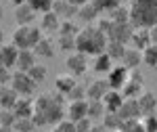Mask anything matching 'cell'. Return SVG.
Instances as JSON below:
<instances>
[{"label":"cell","mask_w":157,"mask_h":132,"mask_svg":"<svg viewBox=\"0 0 157 132\" xmlns=\"http://www.w3.org/2000/svg\"><path fill=\"white\" fill-rule=\"evenodd\" d=\"M92 128H94V124H92L90 118H84V120L75 122V132H92Z\"/></svg>","instance_id":"42"},{"label":"cell","mask_w":157,"mask_h":132,"mask_svg":"<svg viewBox=\"0 0 157 132\" xmlns=\"http://www.w3.org/2000/svg\"><path fill=\"white\" fill-rule=\"evenodd\" d=\"M134 6H157V0H132Z\"/></svg>","instance_id":"45"},{"label":"cell","mask_w":157,"mask_h":132,"mask_svg":"<svg viewBox=\"0 0 157 132\" xmlns=\"http://www.w3.org/2000/svg\"><path fill=\"white\" fill-rule=\"evenodd\" d=\"M101 6L98 4H94L92 0H88L86 4H82V6H78V19H82L86 25L94 23V21H98L101 19Z\"/></svg>","instance_id":"10"},{"label":"cell","mask_w":157,"mask_h":132,"mask_svg":"<svg viewBox=\"0 0 157 132\" xmlns=\"http://www.w3.org/2000/svg\"><path fill=\"white\" fill-rule=\"evenodd\" d=\"M34 128H36V124L32 118H17L15 126H13V130H19V132H34Z\"/></svg>","instance_id":"37"},{"label":"cell","mask_w":157,"mask_h":132,"mask_svg":"<svg viewBox=\"0 0 157 132\" xmlns=\"http://www.w3.org/2000/svg\"><path fill=\"white\" fill-rule=\"evenodd\" d=\"M105 113H107V109H105V103L103 101H88V118L92 122L103 120Z\"/></svg>","instance_id":"30"},{"label":"cell","mask_w":157,"mask_h":132,"mask_svg":"<svg viewBox=\"0 0 157 132\" xmlns=\"http://www.w3.org/2000/svg\"><path fill=\"white\" fill-rule=\"evenodd\" d=\"M13 111H15L17 118H32L34 111H36L34 99H32V96H19L17 103H15V107H13Z\"/></svg>","instance_id":"14"},{"label":"cell","mask_w":157,"mask_h":132,"mask_svg":"<svg viewBox=\"0 0 157 132\" xmlns=\"http://www.w3.org/2000/svg\"><path fill=\"white\" fill-rule=\"evenodd\" d=\"M132 34H134L132 21H126V23H115L113 21L111 29L107 32V38L109 40H115V42H121V44H128L132 40Z\"/></svg>","instance_id":"7"},{"label":"cell","mask_w":157,"mask_h":132,"mask_svg":"<svg viewBox=\"0 0 157 132\" xmlns=\"http://www.w3.org/2000/svg\"><path fill=\"white\" fill-rule=\"evenodd\" d=\"M113 65H115V61L111 59L107 52H101V55H97V57H94L92 69H94L97 73H109L111 69H113Z\"/></svg>","instance_id":"25"},{"label":"cell","mask_w":157,"mask_h":132,"mask_svg":"<svg viewBox=\"0 0 157 132\" xmlns=\"http://www.w3.org/2000/svg\"><path fill=\"white\" fill-rule=\"evenodd\" d=\"M109 19L115 21V23H126V21H130V9L117 4V6H113L109 11Z\"/></svg>","instance_id":"29"},{"label":"cell","mask_w":157,"mask_h":132,"mask_svg":"<svg viewBox=\"0 0 157 132\" xmlns=\"http://www.w3.org/2000/svg\"><path fill=\"white\" fill-rule=\"evenodd\" d=\"M143 63H147L149 67H155L157 65V44H149L143 50Z\"/></svg>","instance_id":"33"},{"label":"cell","mask_w":157,"mask_h":132,"mask_svg":"<svg viewBox=\"0 0 157 132\" xmlns=\"http://www.w3.org/2000/svg\"><path fill=\"white\" fill-rule=\"evenodd\" d=\"M75 84H78V82H75V76H71V73H61V76L55 78V90L63 92L65 96L69 95V90H71Z\"/></svg>","instance_id":"24"},{"label":"cell","mask_w":157,"mask_h":132,"mask_svg":"<svg viewBox=\"0 0 157 132\" xmlns=\"http://www.w3.org/2000/svg\"><path fill=\"white\" fill-rule=\"evenodd\" d=\"M117 132H124V130H117Z\"/></svg>","instance_id":"56"},{"label":"cell","mask_w":157,"mask_h":132,"mask_svg":"<svg viewBox=\"0 0 157 132\" xmlns=\"http://www.w3.org/2000/svg\"><path fill=\"white\" fill-rule=\"evenodd\" d=\"M34 50H36V55L40 59H52V57H55V44H52V40L46 38V36L34 46Z\"/></svg>","instance_id":"26"},{"label":"cell","mask_w":157,"mask_h":132,"mask_svg":"<svg viewBox=\"0 0 157 132\" xmlns=\"http://www.w3.org/2000/svg\"><path fill=\"white\" fill-rule=\"evenodd\" d=\"M2 17H4V9H2V4H0V21H2Z\"/></svg>","instance_id":"52"},{"label":"cell","mask_w":157,"mask_h":132,"mask_svg":"<svg viewBox=\"0 0 157 132\" xmlns=\"http://www.w3.org/2000/svg\"><path fill=\"white\" fill-rule=\"evenodd\" d=\"M59 50H63V52H75L78 50V42H75V36H59Z\"/></svg>","instance_id":"32"},{"label":"cell","mask_w":157,"mask_h":132,"mask_svg":"<svg viewBox=\"0 0 157 132\" xmlns=\"http://www.w3.org/2000/svg\"><path fill=\"white\" fill-rule=\"evenodd\" d=\"M52 11L57 13L61 19H73V17H78V6L71 4V2H67V0H55Z\"/></svg>","instance_id":"18"},{"label":"cell","mask_w":157,"mask_h":132,"mask_svg":"<svg viewBox=\"0 0 157 132\" xmlns=\"http://www.w3.org/2000/svg\"><path fill=\"white\" fill-rule=\"evenodd\" d=\"M117 113L121 115V120H138L143 118V111H140V105H138V99H124L121 107L117 109Z\"/></svg>","instance_id":"11"},{"label":"cell","mask_w":157,"mask_h":132,"mask_svg":"<svg viewBox=\"0 0 157 132\" xmlns=\"http://www.w3.org/2000/svg\"><path fill=\"white\" fill-rule=\"evenodd\" d=\"M111 88L107 82V78H97L86 86V96L88 101H103V96L107 95V90Z\"/></svg>","instance_id":"9"},{"label":"cell","mask_w":157,"mask_h":132,"mask_svg":"<svg viewBox=\"0 0 157 132\" xmlns=\"http://www.w3.org/2000/svg\"><path fill=\"white\" fill-rule=\"evenodd\" d=\"M11 132H19V130H11Z\"/></svg>","instance_id":"55"},{"label":"cell","mask_w":157,"mask_h":132,"mask_svg":"<svg viewBox=\"0 0 157 132\" xmlns=\"http://www.w3.org/2000/svg\"><path fill=\"white\" fill-rule=\"evenodd\" d=\"M130 21L134 27H153L157 23V6H130Z\"/></svg>","instance_id":"3"},{"label":"cell","mask_w":157,"mask_h":132,"mask_svg":"<svg viewBox=\"0 0 157 132\" xmlns=\"http://www.w3.org/2000/svg\"><path fill=\"white\" fill-rule=\"evenodd\" d=\"M120 2H121V0H120Z\"/></svg>","instance_id":"57"},{"label":"cell","mask_w":157,"mask_h":132,"mask_svg":"<svg viewBox=\"0 0 157 132\" xmlns=\"http://www.w3.org/2000/svg\"><path fill=\"white\" fill-rule=\"evenodd\" d=\"M65 67H67V72L71 73V76H84L86 69H88V55L84 52H80V50H75V52H69L67 55V59H65Z\"/></svg>","instance_id":"6"},{"label":"cell","mask_w":157,"mask_h":132,"mask_svg":"<svg viewBox=\"0 0 157 132\" xmlns=\"http://www.w3.org/2000/svg\"><path fill=\"white\" fill-rule=\"evenodd\" d=\"M132 46L138 48V50H145L149 44H153L151 40V29L149 27H134V34H132Z\"/></svg>","instance_id":"16"},{"label":"cell","mask_w":157,"mask_h":132,"mask_svg":"<svg viewBox=\"0 0 157 132\" xmlns=\"http://www.w3.org/2000/svg\"><path fill=\"white\" fill-rule=\"evenodd\" d=\"M151 29V40H153V44H157V23L153 27H149Z\"/></svg>","instance_id":"46"},{"label":"cell","mask_w":157,"mask_h":132,"mask_svg":"<svg viewBox=\"0 0 157 132\" xmlns=\"http://www.w3.org/2000/svg\"><path fill=\"white\" fill-rule=\"evenodd\" d=\"M19 50L21 48L13 42H2V57H4V65L6 67H17V59H19Z\"/></svg>","instance_id":"23"},{"label":"cell","mask_w":157,"mask_h":132,"mask_svg":"<svg viewBox=\"0 0 157 132\" xmlns=\"http://www.w3.org/2000/svg\"><path fill=\"white\" fill-rule=\"evenodd\" d=\"M52 132H75V122L65 118V120H61L59 124L52 126Z\"/></svg>","instance_id":"40"},{"label":"cell","mask_w":157,"mask_h":132,"mask_svg":"<svg viewBox=\"0 0 157 132\" xmlns=\"http://www.w3.org/2000/svg\"><path fill=\"white\" fill-rule=\"evenodd\" d=\"M27 73H29V76L36 80L38 84H40V82H44V80H46V76H48V69H46V65H42V63H36V65H34V67H32V69H29Z\"/></svg>","instance_id":"35"},{"label":"cell","mask_w":157,"mask_h":132,"mask_svg":"<svg viewBox=\"0 0 157 132\" xmlns=\"http://www.w3.org/2000/svg\"><path fill=\"white\" fill-rule=\"evenodd\" d=\"M82 99H88V96H86V86L75 84L71 90H69V95H67V101H82Z\"/></svg>","instance_id":"39"},{"label":"cell","mask_w":157,"mask_h":132,"mask_svg":"<svg viewBox=\"0 0 157 132\" xmlns=\"http://www.w3.org/2000/svg\"><path fill=\"white\" fill-rule=\"evenodd\" d=\"M17 99H19V95H17V90L11 84L0 86V109H13Z\"/></svg>","instance_id":"20"},{"label":"cell","mask_w":157,"mask_h":132,"mask_svg":"<svg viewBox=\"0 0 157 132\" xmlns=\"http://www.w3.org/2000/svg\"><path fill=\"white\" fill-rule=\"evenodd\" d=\"M126 44H121V42H115V40H109L107 46H105V52H107L109 57L113 61H121V57H124V52H126Z\"/></svg>","instance_id":"28"},{"label":"cell","mask_w":157,"mask_h":132,"mask_svg":"<svg viewBox=\"0 0 157 132\" xmlns=\"http://www.w3.org/2000/svg\"><path fill=\"white\" fill-rule=\"evenodd\" d=\"M75 42H78V50L84 52V55H101L105 52V46H107L109 38L107 34L98 27V25L90 23L80 29V34L75 36Z\"/></svg>","instance_id":"1"},{"label":"cell","mask_w":157,"mask_h":132,"mask_svg":"<svg viewBox=\"0 0 157 132\" xmlns=\"http://www.w3.org/2000/svg\"><path fill=\"white\" fill-rule=\"evenodd\" d=\"M124 99L126 96L121 95V90H115V88H109L107 95L103 96V103H105V109L107 111H117L121 107V103H124Z\"/></svg>","instance_id":"21"},{"label":"cell","mask_w":157,"mask_h":132,"mask_svg":"<svg viewBox=\"0 0 157 132\" xmlns=\"http://www.w3.org/2000/svg\"><path fill=\"white\" fill-rule=\"evenodd\" d=\"M128 78H130V69L126 67V65H113V69L107 73V82L111 88H115V90H121L124 84L128 82Z\"/></svg>","instance_id":"8"},{"label":"cell","mask_w":157,"mask_h":132,"mask_svg":"<svg viewBox=\"0 0 157 132\" xmlns=\"http://www.w3.org/2000/svg\"><path fill=\"white\" fill-rule=\"evenodd\" d=\"M138 105H140L143 115L155 113V111H157V96L153 95L151 90H143V92H140V96H138Z\"/></svg>","instance_id":"19"},{"label":"cell","mask_w":157,"mask_h":132,"mask_svg":"<svg viewBox=\"0 0 157 132\" xmlns=\"http://www.w3.org/2000/svg\"><path fill=\"white\" fill-rule=\"evenodd\" d=\"M15 122H17V115H15L13 109H0V126H4V128H13Z\"/></svg>","instance_id":"34"},{"label":"cell","mask_w":157,"mask_h":132,"mask_svg":"<svg viewBox=\"0 0 157 132\" xmlns=\"http://www.w3.org/2000/svg\"><path fill=\"white\" fill-rule=\"evenodd\" d=\"M67 2H71V4H75V6H82V4H86L88 0H67Z\"/></svg>","instance_id":"47"},{"label":"cell","mask_w":157,"mask_h":132,"mask_svg":"<svg viewBox=\"0 0 157 132\" xmlns=\"http://www.w3.org/2000/svg\"><path fill=\"white\" fill-rule=\"evenodd\" d=\"M143 90H145V76L138 72V69H132L128 82L121 88V95L126 96V99H138Z\"/></svg>","instance_id":"5"},{"label":"cell","mask_w":157,"mask_h":132,"mask_svg":"<svg viewBox=\"0 0 157 132\" xmlns=\"http://www.w3.org/2000/svg\"><path fill=\"white\" fill-rule=\"evenodd\" d=\"M0 65H4V57H2V44H0Z\"/></svg>","instance_id":"50"},{"label":"cell","mask_w":157,"mask_h":132,"mask_svg":"<svg viewBox=\"0 0 157 132\" xmlns=\"http://www.w3.org/2000/svg\"><path fill=\"white\" fill-rule=\"evenodd\" d=\"M13 128H4V126H0V132H11Z\"/></svg>","instance_id":"51"},{"label":"cell","mask_w":157,"mask_h":132,"mask_svg":"<svg viewBox=\"0 0 157 132\" xmlns=\"http://www.w3.org/2000/svg\"><path fill=\"white\" fill-rule=\"evenodd\" d=\"M143 124H145L147 132H157V111L149 113V115H143Z\"/></svg>","instance_id":"41"},{"label":"cell","mask_w":157,"mask_h":132,"mask_svg":"<svg viewBox=\"0 0 157 132\" xmlns=\"http://www.w3.org/2000/svg\"><path fill=\"white\" fill-rule=\"evenodd\" d=\"M67 118L71 122H80L88 118V99L82 101H67Z\"/></svg>","instance_id":"12"},{"label":"cell","mask_w":157,"mask_h":132,"mask_svg":"<svg viewBox=\"0 0 157 132\" xmlns=\"http://www.w3.org/2000/svg\"><path fill=\"white\" fill-rule=\"evenodd\" d=\"M11 86L17 90L19 96H34L36 95L38 82L27 72H19V69H17V72L13 73V78H11Z\"/></svg>","instance_id":"4"},{"label":"cell","mask_w":157,"mask_h":132,"mask_svg":"<svg viewBox=\"0 0 157 132\" xmlns=\"http://www.w3.org/2000/svg\"><path fill=\"white\" fill-rule=\"evenodd\" d=\"M9 2H11L13 6H19V4H25L27 0H9Z\"/></svg>","instance_id":"49"},{"label":"cell","mask_w":157,"mask_h":132,"mask_svg":"<svg viewBox=\"0 0 157 132\" xmlns=\"http://www.w3.org/2000/svg\"><path fill=\"white\" fill-rule=\"evenodd\" d=\"M36 50L34 48H21L19 50V59H17V69L19 72H29L34 65H36Z\"/></svg>","instance_id":"15"},{"label":"cell","mask_w":157,"mask_h":132,"mask_svg":"<svg viewBox=\"0 0 157 132\" xmlns=\"http://www.w3.org/2000/svg\"><path fill=\"white\" fill-rule=\"evenodd\" d=\"M103 126H105L109 132H117V130H121L124 120H121V115L117 111H107V113L103 115Z\"/></svg>","instance_id":"27"},{"label":"cell","mask_w":157,"mask_h":132,"mask_svg":"<svg viewBox=\"0 0 157 132\" xmlns=\"http://www.w3.org/2000/svg\"><path fill=\"white\" fill-rule=\"evenodd\" d=\"M92 132H109V130L103 126V124H101V126H94V128H92Z\"/></svg>","instance_id":"48"},{"label":"cell","mask_w":157,"mask_h":132,"mask_svg":"<svg viewBox=\"0 0 157 132\" xmlns=\"http://www.w3.org/2000/svg\"><path fill=\"white\" fill-rule=\"evenodd\" d=\"M2 40H4V32H2V27H0V44H2Z\"/></svg>","instance_id":"53"},{"label":"cell","mask_w":157,"mask_h":132,"mask_svg":"<svg viewBox=\"0 0 157 132\" xmlns=\"http://www.w3.org/2000/svg\"><path fill=\"white\" fill-rule=\"evenodd\" d=\"M61 19L59 15L55 11H48V13H42V19H40V27L42 32H59L61 27Z\"/></svg>","instance_id":"22"},{"label":"cell","mask_w":157,"mask_h":132,"mask_svg":"<svg viewBox=\"0 0 157 132\" xmlns=\"http://www.w3.org/2000/svg\"><path fill=\"white\" fill-rule=\"evenodd\" d=\"M34 19H36V9L29 2L15 6V21H17V25H32Z\"/></svg>","instance_id":"13"},{"label":"cell","mask_w":157,"mask_h":132,"mask_svg":"<svg viewBox=\"0 0 157 132\" xmlns=\"http://www.w3.org/2000/svg\"><path fill=\"white\" fill-rule=\"evenodd\" d=\"M42 27L40 25H17L15 27V32H13L11 36V42L13 44H17L19 48H34L42 40Z\"/></svg>","instance_id":"2"},{"label":"cell","mask_w":157,"mask_h":132,"mask_svg":"<svg viewBox=\"0 0 157 132\" xmlns=\"http://www.w3.org/2000/svg\"><path fill=\"white\" fill-rule=\"evenodd\" d=\"M153 69H155V72H157V65H155V67H153Z\"/></svg>","instance_id":"54"},{"label":"cell","mask_w":157,"mask_h":132,"mask_svg":"<svg viewBox=\"0 0 157 132\" xmlns=\"http://www.w3.org/2000/svg\"><path fill=\"white\" fill-rule=\"evenodd\" d=\"M120 63L126 65L130 72H132V69H138V65L143 63V50H138V48H134V46H128Z\"/></svg>","instance_id":"17"},{"label":"cell","mask_w":157,"mask_h":132,"mask_svg":"<svg viewBox=\"0 0 157 132\" xmlns=\"http://www.w3.org/2000/svg\"><path fill=\"white\" fill-rule=\"evenodd\" d=\"M121 130L124 132H147V128L143 124V118H138V120H126Z\"/></svg>","instance_id":"36"},{"label":"cell","mask_w":157,"mask_h":132,"mask_svg":"<svg viewBox=\"0 0 157 132\" xmlns=\"http://www.w3.org/2000/svg\"><path fill=\"white\" fill-rule=\"evenodd\" d=\"M11 78H13L11 67H6V65H0V86L11 84Z\"/></svg>","instance_id":"43"},{"label":"cell","mask_w":157,"mask_h":132,"mask_svg":"<svg viewBox=\"0 0 157 132\" xmlns=\"http://www.w3.org/2000/svg\"><path fill=\"white\" fill-rule=\"evenodd\" d=\"M34 9H36V13H48L52 11V4H55V0H27Z\"/></svg>","instance_id":"38"},{"label":"cell","mask_w":157,"mask_h":132,"mask_svg":"<svg viewBox=\"0 0 157 132\" xmlns=\"http://www.w3.org/2000/svg\"><path fill=\"white\" fill-rule=\"evenodd\" d=\"M94 4H98L101 9H105V11H111L113 6H117L120 4V0H92Z\"/></svg>","instance_id":"44"},{"label":"cell","mask_w":157,"mask_h":132,"mask_svg":"<svg viewBox=\"0 0 157 132\" xmlns=\"http://www.w3.org/2000/svg\"><path fill=\"white\" fill-rule=\"evenodd\" d=\"M82 27H78L75 21L71 19H63L61 21V27H59V36H78Z\"/></svg>","instance_id":"31"}]
</instances>
